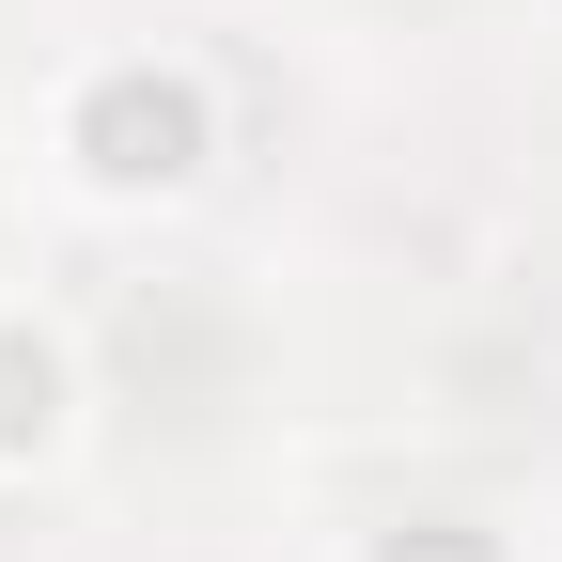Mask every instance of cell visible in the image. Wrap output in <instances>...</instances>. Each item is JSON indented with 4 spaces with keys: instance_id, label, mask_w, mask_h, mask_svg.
I'll return each mask as SVG.
<instances>
[{
    "instance_id": "6da1fadb",
    "label": "cell",
    "mask_w": 562,
    "mask_h": 562,
    "mask_svg": "<svg viewBox=\"0 0 562 562\" xmlns=\"http://www.w3.org/2000/svg\"><path fill=\"white\" fill-rule=\"evenodd\" d=\"M79 157H94L110 188H172V172L203 157V94H188V79H94Z\"/></svg>"
},
{
    "instance_id": "7a4b0ae2",
    "label": "cell",
    "mask_w": 562,
    "mask_h": 562,
    "mask_svg": "<svg viewBox=\"0 0 562 562\" xmlns=\"http://www.w3.org/2000/svg\"><path fill=\"white\" fill-rule=\"evenodd\" d=\"M47 391H63L47 344H0V438H47Z\"/></svg>"
}]
</instances>
